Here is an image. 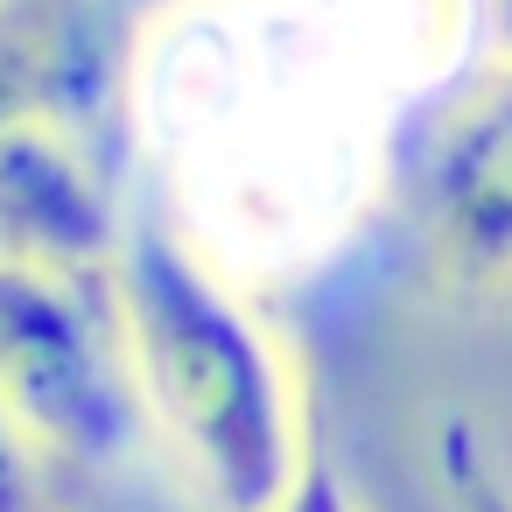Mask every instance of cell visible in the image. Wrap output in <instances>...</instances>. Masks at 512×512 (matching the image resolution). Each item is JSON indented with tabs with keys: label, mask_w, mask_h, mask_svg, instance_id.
Segmentation results:
<instances>
[{
	"label": "cell",
	"mask_w": 512,
	"mask_h": 512,
	"mask_svg": "<svg viewBox=\"0 0 512 512\" xmlns=\"http://www.w3.org/2000/svg\"><path fill=\"white\" fill-rule=\"evenodd\" d=\"M379 99L323 0H197L148 36L141 120L204 253L295 267L365 204Z\"/></svg>",
	"instance_id": "1"
},
{
	"label": "cell",
	"mask_w": 512,
	"mask_h": 512,
	"mask_svg": "<svg viewBox=\"0 0 512 512\" xmlns=\"http://www.w3.org/2000/svg\"><path fill=\"white\" fill-rule=\"evenodd\" d=\"M0 414L50 463H113L141 421L127 351L57 267L0 260Z\"/></svg>",
	"instance_id": "3"
},
{
	"label": "cell",
	"mask_w": 512,
	"mask_h": 512,
	"mask_svg": "<svg viewBox=\"0 0 512 512\" xmlns=\"http://www.w3.org/2000/svg\"><path fill=\"white\" fill-rule=\"evenodd\" d=\"M442 491L456 512H512V484L484 463V449L463 421L442 428Z\"/></svg>",
	"instance_id": "8"
},
{
	"label": "cell",
	"mask_w": 512,
	"mask_h": 512,
	"mask_svg": "<svg viewBox=\"0 0 512 512\" xmlns=\"http://www.w3.org/2000/svg\"><path fill=\"white\" fill-rule=\"evenodd\" d=\"M0 512H50V456L0 414Z\"/></svg>",
	"instance_id": "9"
},
{
	"label": "cell",
	"mask_w": 512,
	"mask_h": 512,
	"mask_svg": "<svg viewBox=\"0 0 512 512\" xmlns=\"http://www.w3.org/2000/svg\"><path fill=\"white\" fill-rule=\"evenodd\" d=\"M71 92V36L0 15V134L57 120V99Z\"/></svg>",
	"instance_id": "7"
},
{
	"label": "cell",
	"mask_w": 512,
	"mask_h": 512,
	"mask_svg": "<svg viewBox=\"0 0 512 512\" xmlns=\"http://www.w3.org/2000/svg\"><path fill=\"white\" fill-rule=\"evenodd\" d=\"M421 211L428 246L456 281L484 288L512 274V78L449 120L421 176Z\"/></svg>",
	"instance_id": "4"
},
{
	"label": "cell",
	"mask_w": 512,
	"mask_h": 512,
	"mask_svg": "<svg viewBox=\"0 0 512 512\" xmlns=\"http://www.w3.org/2000/svg\"><path fill=\"white\" fill-rule=\"evenodd\" d=\"M113 316L134 400L204 512H281L316 456L302 449L281 344L211 253L183 225L134 211L113 246Z\"/></svg>",
	"instance_id": "2"
},
{
	"label": "cell",
	"mask_w": 512,
	"mask_h": 512,
	"mask_svg": "<svg viewBox=\"0 0 512 512\" xmlns=\"http://www.w3.org/2000/svg\"><path fill=\"white\" fill-rule=\"evenodd\" d=\"M484 8H491V36L512 50V0H484Z\"/></svg>",
	"instance_id": "11"
},
{
	"label": "cell",
	"mask_w": 512,
	"mask_h": 512,
	"mask_svg": "<svg viewBox=\"0 0 512 512\" xmlns=\"http://www.w3.org/2000/svg\"><path fill=\"white\" fill-rule=\"evenodd\" d=\"M0 232H8L15 260L36 267H92L99 253L120 246V232L106 225V197L85 176V162L64 148L57 120L0 134Z\"/></svg>",
	"instance_id": "5"
},
{
	"label": "cell",
	"mask_w": 512,
	"mask_h": 512,
	"mask_svg": "<svg viewBox=\"0 0 512 512\" xmlns=\"http://www.w3.org/2000/svg\"><path fill=\"white\" fill-rule=\"evenodd\" d=\"M281 512H358V505H351V491H344L337 463H323V456H316V463L302 470V484H295V498H288Z\"/></svg>",
	"instance_id": "10"
},
{
	"label": "cell",
	"mask_w": 512,
	"mask_h": 512,
	"mask_svg": "<svg viewBox=\"0 0 512 512\" xmlns=\"http://www.w3.org/2000/svg\"><path fill=\"white\" fill-rule=\"evenodd\" d=\"M323 15L379 106L449 85L470 43L491 36L484 0H323Z\"/></svg>",
	"instance_id": "6"
}]
</instances>
